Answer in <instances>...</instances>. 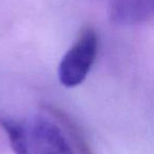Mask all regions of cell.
<instances>
[{
    "label": "cell",
    "instance_id": "cell-1",
    "mask_svg": "<svg viewBox=\"0 0 154 154\" xmlns=\"http://www.w3.org/2000/svg\"><path fill=\"white\" fill-rule=\"evenodd\" d=\"M0 125L15 154H75L63 130L45 116L3 115Z\"/></svg>",
    "mask_w": 154,
    "mask_h": 154
},
{
    "label": "cell",
    "instance_id": "cell-2",
    "mask_svg": "<svg viewBox=\"0 0 154 154\" xmlns=\"http://www.w3.org/2000/svg\"><path fill=\"white\" fill-rule=\"evenodd\" d=\"M98 49L97 35L92 29L82 32L62 57L58 66V79L66 88L79 86L90 72Z\"/></svg>",
    "mask_w": 154,
    "mask_h": 154
}]
</instances>
